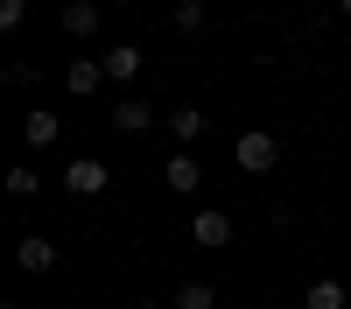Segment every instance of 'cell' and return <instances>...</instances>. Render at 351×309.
<instances>
[{
  "label": "cell",
  "instance_id": "cell-1",
  "mask_svg": "<svg viewBox=\"0 0 351 309\" xmlns=\"http://www.w3.org/2000/svg\"><path fill=\"white\" fill-rule=\"evenodd\" d=\"M232 162H239V169H246V176H267V169L281 162V140L253 127V134H239V140H232Z\"/></svg>",
  "mask_w": 351,
  "mask_h": 309
},
{
  "label": "cell",
  "instance_id": "cell-2",
  "mask_svg": "<svg viewBox=\"0 0 351 309\" xmlns=\"http://www.w3.org/2000/svg\"><path fill=\"white\" fill-rule=\"evenodd\" d=\"M64 190H71V197H106V190H112V169H106L99 155H77V162L64 169Z\"/></svg>",
  "mask_w": 351,
  "mask_h": 309
},
{
  "label": "cell",
  "instance_id": "cell-3",
  "mask_svg": "<svg viewBox=\"0 0 351 309\" xmlns=\"http://www.w3.org/2000/svg\"><path fill=\"white\" fill-rule=\"evenodd\" d=\"M99 84H106V64H99V56H71L64 92H71V99H99Z\"/></svg>",
  "mask_w": 351,
  "mask_h": 309
},
{
  "label": "cell",
  "instance_id": "cell-4",
  "mask_svg": "<svg viewBox=\"0 0 351 309\" xmlns=\"http://www.w3.org/2000/svg\"><path fill=\"white\" fill-rule=\"evenodd\" d=\"M99 64H106V84H134L148 56H141V42H112V49L99 56Z\"/></svg>",
  "mask_w": 351,
  "mask_h": 309
},
{
  "label": "cell",
  "instance_id": "cell-5",
  "mask_svg": "<svg viewBox=\"0 0 351 309\" xmlns=\"http://www.w3.org/2000/svg\"><path fill=\"white\" fill-rule=\"evenodd\" d=\"M162 183L176 190V197H197L204 190V169H197V155L183 148V155H169V169H162Z\"/></svg>",
  "mask_w": 351,
  "mask_h": 309
},
{
  "label": "cell",
  "instance_id": "cell-6",
  "mask_svg": "<svg viewBox=\"0 0 351 309\" xmlns=\"http://www.w3.org/2000/svg\"><path fill=\"white\" fill-rule=\"evenodd\" d=\"M190 239H197V246H232V218H225L218 204H204V211L190 218Z\"/></svg>",
  "mask_w": 351,
  "mask_h": 309
},
{
  "label": "cell",
  "instance_id": "cell-7",
  "mask_svg": "<svg viewBox=\"0 0 351 309\" xmlns=\"http://www.w3.org/2000/svg\"><path fill=\"white\" fill-rule=\"evenodd\" d=\"M21 140H28V148H56V140H64V120H56L49 106H36V112L21 120Z\"/></svg>",
  "mask_w": 351,
  "mask_h": 309
},
{
  "label": "cell",
  "instance_id": "cell-8",
  "mask_svg": "<svg viewBox=\"0 0 351 309\" xmlns=\"http://www.w3.org/2000/svg\"><path fill=\"white\" fill-rule=\"evenodd\" d=\"M14 267H21V274H49V267H56V246H49L43 232H28V239L14 246Z\"/></svg>",
  "mask_w": 351,
  "mask_h": 309
},
{
  "label": "cell",
  "instance_id": "cell-9",
  "mask_svg": "<svg viewBox=\"0 0 351 309\" xmlns=\"http://www.w3.org/2000/svg\"><path fill=\"white\" fill-rule=\"evenodd\" d=\"M148 127H155L148 99H120V106H112V134H148Z\"/></svg>",
  "mask_w": 351,
  "mask_h": 309
},
{
  "label": "cell",
  "instance_id": "cell-10",
  "mask_svg": "<svg viewBox=\"0 0 351 309\" xmlns=\"http://www.w3.org/2000/svg\"><path fill=\"white\" fill-rule=\"evenodd\" d=\"M64 36H77V42L99 36V8H92V0H71V8H64Z\"/></svg>",
  "mask_w": 351,
  "mask_h": 309
},
{
  "label": "cell",
  "instance_id": "cell-11",
  "mask_svg": "<svg viewBox=\"0 0 351 309\" xmlns=\"http://www.w3.org/2000/svg\"><path fill=\"white\" fill-rule=\"evenodd\" d=\"M162 127H169V140H183V148H190V140L204 134V112H197V106H176V112H169Z\"/></svg>",
  "mask_w": 351,
  "mask_h": 309
},
{
  "label": "cell",
  "instance_id": "cell-12",
  "mask_svg": "<svg viewBox=\"0 0 351 309\" xmlns=\"http://www.w3.org/2000/svg\"><path fill=\"white\" fill-rule=\"evenodd\" d=\"M169 309H218V288L211 281H183V288L169 295Z\"/></svg>",
  "mask_w": 351,
  "mask_h": 309
},
{
  "label": "cell",
  "instance_id": "cell-13",
  "mask_svg": "<svg viewBox=\"0 0 351 309\" xmlns=\"http://www.w3.org/2000/svg\"><path fill=\"white\" fill-rule=\"evenodd\" d=\"M344 302H351V295H344V281H330V274H324V281H309V295H302V309H344Z\"/></svg>",
  "mask_w": 351,
  "mask_h": 309
},
{
  "label": "cell",
  "instance_id": "cell-14",
  "mask_svg": "<svg viewBox=\"0 0 351 309\" xmlns=\"http://www.w3.org/2000/svg\"><path fill=\"white\" fill-rule=\"evenodd\" d=\"M36 190H43V176H36L28 162H21V169H8V197H14V204H28Z\"/></svg>",
  "mask_w": 351,
  "mask_h": 309
},
{
  "label": "cell",
  "instance_id": "cell-15",
  "mask_svg": "<svg viewBox=\"0 0 351 309\" xmlns=\"http://www.w3.org/2000/svg\"><path fill=\"white\" fill-rule=\"evenodd\" d=\"M21 21H28V0H0V36H14Z\"/></svg>",
  "mask_w": 351,
  "mask_h": 309
},
{
  "label": "cell",
  "instance_id": "cell-16",
  "mask_svg": "<svg viewBox=\"0 0 351 309\" xmlns=\"http://www.w3.org/2000/svg\"><path fill=\"white\" fill-rule=\"evenodd\" d=\"M169 21H176V28H183V36H197V28H204V21H211V14H204V8H176Z\"/></svg>",
  "mask_w": 351,
  "mask_h": 309
},
{
  "label": "cell",
  "instance_id": "cell-17",
  "mask_svg": "<svg viewBox=\"0 0 351 309\" xmlns=\"http://www.w3.org/2000/svg\"><path fill=\"white\" fill-rule=\"evenodd\" d=\"M134 309H169V302H155V295H148V302H134Z\"/></svg>",
  "mask_w": 351,
  "mask_h": 309
},
{
  "label": "cell",
  "instance_id": "cell-18",
  "mask_svg": "<svg viewBox=\"0 0 351 309\" xmlns=\"http://www.w3.org/2000/svg\"><path fill=\"white\" fill-rule=\"evenodd\" d=\"M176 8H204V0H176Z\"/></svg>",
  "mask_w": 351,
  "mask_h": 309
},
{
  "label": "cell",
  "instance_id": "cell-19",
  "mask_svg": "<svg viewBox=\"0 0 351 309\" xmlns=\"http://www.w3.org/2000/svg\"><path fill=\"white\" fill-rule=\"evenodd\" d=\"M337 8H344V21H351V0H337Z\"/></svg>",
  "mask_w": 351,
  "mask_h": 309
},
{
  "label": "cell",
  "instance_id": "cell-20",
  "mask_svg": "<svg viewBox=\"0 0 351 309\" xmlns=\"http://www.w3.org/2000/svg\"><path fill=\"white\" fill-rule=\"evenodd\" d=\"M0 309H14V302H0Z\"/></svg>",
  "mask_w": 351,
  "mask_h": 309
}]
</instances>
